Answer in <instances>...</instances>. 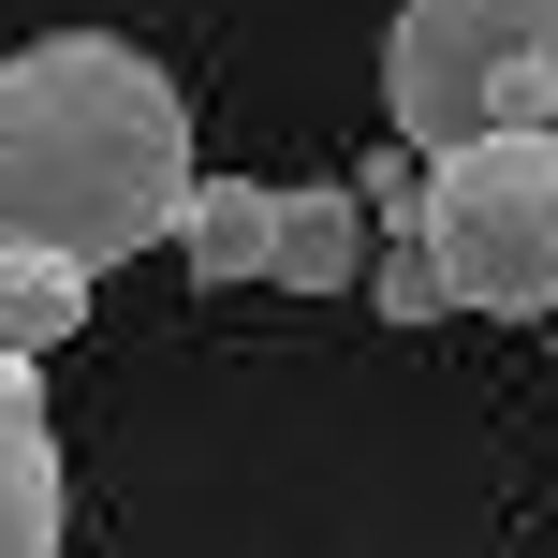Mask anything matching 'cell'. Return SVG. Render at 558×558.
<instances>
[{
    "mask_svg": "<svg viewBox=\"0 0 558 558\" xmlns=\"http://www.w3.org/2000/svg\"><path fill=\"white\" fill-rule=\"evenodd\" d=\"M192 206V104L118 29H45L0 59V235L59 265H133Z\"/></svg>",
    "mask_w": 558,
    "mask_h": 558,
    "instance_id": "1",
    "label": "cell"
},
{
    "mask_svg": "<svg viewBox=\"0 0 558 558\" xmlns=\"http://www.w3.org/2000/svg\"><path fill=\"white\" fill-rule=\"evenodd\" d=\"M383 118L412 147L558 133V0H397V29H383Z\"/></svg>",
    "mask_w": 558,
    "mask_h": 558,
    "instance_id": "2",
    "label": "cell"
},
{
    "mask_svg": "<svg viewBox=\"0 0 558 558\" xmlns=\"http://www.w3.org/2000/svg\"><path fill=\"white\" fill-rule=\"evenodd\" d=\"M426 251L456 308L544 324L558 308V133H471L426 147Z\"/></svg>",
    "mask_w": 558,
    "mask_h": 558,
    "instance_id": "3",
    "label": "cell"
},
{
    "mask_svg": "<svg viewBox=\"0 0 558 558\" xmlns=\"http://www.w3.org/2000/svg\"><path fill=\"white\" fill-rule=\"evenodd\" d=\"M0 558H59V426H45V353H0Z\"/></svg>",
    "mask_w": 558,
    "mask_h": 558,
    "instance_id": "4",
    "label": "cell"
},
{
    "mask_svg": "<svg viewBox=\"0 0 558 558\" xmlns=\"http://www.w3.org/2000/svg\"><path fill=\"white\" fill-rule=\"evenodd\" d=\"M353 265H367V206L353 192H279L265 206V279L279 294H353Z\"/></svg>",
    "mask_w": 558,
    "mask_h": 558,
    "instance_id": "5",
    "label": "cell"
},
{
    "mask_svg": "<svg viewBox=\"0 0 558 558\" xmlns=\"http://www.w3.org/2000/svg\"><path fill=\"white\" fill-rule=\"evenodd\" d=\"M265 177H192V206H177V251H192V279H265Z\"/></svg>",
    "mask_w": 558,
    "mask_h": 558,
    "instance_id": "6",
    "label": "cell"
},
{
    "mask_svg": "<svg viewBox=\"0 0 558 558\" xmlns=\"http://www.w3.org/2000/svg\"><path fill=\"white\" fill-rule=\"evenodd\" d=\"M74 324H88V265L15 251V235H0V353H59Z\"/></svg>",
    "mask_w": 558,
    "mask_h": 558,
    "instance_id": "7",
    "label": "cell"
},
{
    "mask_svg": "<svg viewBox=\"0 0 558 558\" xmlns=\"http://www.w3.org/2000/svg\"><path fill=\"white\" fill-rule=\"evenodd\" d=\"M353 294L383 308V324H441V308H456V294H441V251H426V221H412V235H367Z\"/></svg>",
    "mask_w": 558,
    "mask_h": 558,
    "instance_id": "8",
    "label": "cell"
},
{
    "mask_svg": "<svg viewBox=\"0 0 558 558\" xmlns=\"http://www.w3.org/2000/svg\"><path fill=\"white\" fill-rule=\"evenodd\" d=\"M353 206H367V235H412V221H426V147L383 133V147L353 162Z\"/></svg>",
    "mask_w": 558,
    "mask_h": 558,
    "instance_id": "9",
    "label": "cell"
},
{
    "mask_svg": "<svg viewBox=\"0 0 558 558\" xmlns=\"http://www.w3.org/2000/svg\"><path fill=\"white\" fill-rule=\"evenodd\" d=\"M544 324H558V308H544Z\"/></svg>",
    "mask_w": 558,
    "mask_h": 558,
    "instance_id": "10",
    "label": "cell"
}]
</instances>
